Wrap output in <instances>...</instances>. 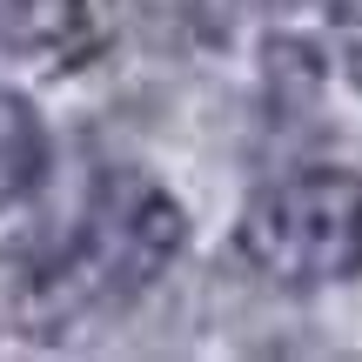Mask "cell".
Segmentation results:
<instances>
[{
    "label": "cell",
    "instance_id": "1",
    "mask_svg": "<svg viewBox=\"0 0 362 362\" xmlns=\"http://www.w3.org/2000/svg\"><path fill=\"white\" fill-rule=\"evenodd\" d=\"M188 242V221L155 181L115 175L94 194L81 235L40 269H13V322H34V336L81 322L94 309H121L128 296H141L161 269L181 255Z\"/></svg>",
    "mask_w": 362,
    "mask_h": 362
},
{
    "label": "cell",
    "instance_id": "2",
    "mask_svg": "<svg viewBox=\"0 0 362 362\" xmlns=\"http://www.w3.org/2000/svg\"><path fill=\"white\" fill-rule=\"evenodd\" d=\"M242 262L275 288H322L362 269V175L356 168H296L248 194L235 221Z\"/></svg>",
    "mask_w": 362,
    "mask_h": 362
},
{
    "label": "cell",
    "instance_id": "4",
    "mask_svg": "<svg viewBox=\"0 0 362 362\" xmlns=\"http://www.w3.org/2000/svg\"><path fill=\"white\" fill-rule=\"evenodd\" d=\"M40 181H47V128L27 94L0 88V208H21Z\"/></svg>",
    "mask_w": 362,
    "mask_h": 362
},
{
    "label": "cell",
    "instance_id": "3",
    "mask_svg": "<svg viewBox=\"0 0 362 362\" xmlns=\"http://www.w3.org/2000/svg\"><path fill=\"white\" fill-rule=\"evenodd\" d=\"M0 47L34 61H74L88 47L81 0H0Z\"/></svg>",
    "mask_w": 362,
    "mask_h": 362
},
{
    "label": "cell",
    "instance_id": "5",
    "mask_svg": "<svg viewBox=\"0 0 362 362\" xmlns=\"http://www.w3.org/2000/svg\"><path fill=\"white\" fill-rule=\"evenodd\" d=\"M248 7H262V13H288V7H309V0H248Z\"/></svg>",
    "mask_w": 362,
    "mask_h": 362
}]
</instances>
